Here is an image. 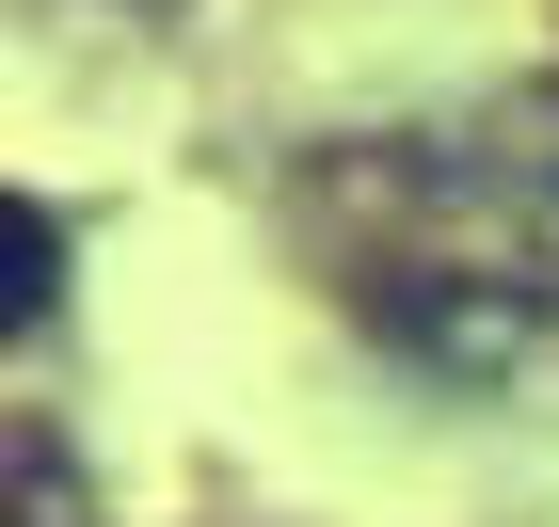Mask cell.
Wrapping results in <instances>:
<instances>
[{
    "label": "cell",
    "mask_w": 559,
    "mask_h": 527,
    "mask_svg": "<svg viewBox=\"0 0 559 527\" xmlns=\"http://www.w3.org/2000/svg\"><path fill=\"white\" fill-rule=\"evenodd\" d=\"M352 176L384 208L368 256H464V272L559 288V81H496L431 129H384Z\"/></svg>",
    "instance_id": "obj_1"
},
{
    "label": "cell",
    "mask_w": 559,
    "mask_h": 527,
    "mask_svg": "<svg viewBox=\"0 0 559 527\" xmlns=\"http://www.w3.org/2000/svg\"><path fill=\"white\" fill-rule=\"evenodd\" d=\"M64 320V208H16V336Z\"/></svg>",
    "instance_id": "obj_2"
}]
</instances>
